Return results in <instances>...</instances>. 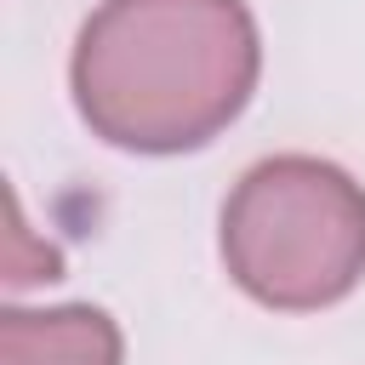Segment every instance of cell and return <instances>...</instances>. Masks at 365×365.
I'll list each match as a JSON object with an SVG mask.
<instances>
[{
	"label": "cell",
	"instance_id": "cell-3",
	"mask_svg": "<svg viewBox=\"0 0 365 365\" xmlns=\"http://www.w3.org/2000/svg\"><path fill=\"white\" fill-rule=\"evenodd\" d=\"M0 365H120V331L103 308H11Z\"/></svg>",
	"mask_w": 365,
	"mask_h": 365
},
{
	"label": "cell",
	"instance_id": "cell-4",
	"mask_svg": "<svg viewBox=\"0 0 365 365\" xmlns=\"http://www.w3.org/2000/svg\"><path fill=\"white\" fill-rule=\"evenodd\" d=\"M34 279H57V251L51 245H34L29 222H23V205L11 194V228H6V285H34Z\"/></svg>",
	"mask_w": 365,
	"mask_h": 365
},
{
	"label": "cell",
	"instance_id": "cell-1",
	"mask_svg": "<svg viewBox=\"0 0 365 365\" xmlns=\"http://www.w3.org/2000/svg\"><path fill=\"white\" fill-rule=\"evenodd\" d=\"M262 68L245 0H103L74 40L80 120L131 154L211 143Z\"/></svg>",
	"mask_w": 365,
	"mask_h": 365
},
{
	"label": "cell",
	"instance_id": "cell-2",
	"mask_svg": "<svg viewBox=\"0 0 365 365\" xmlns=\"http://www.w3.org/2000/svg\"><path fill=\"white\" fill-rule=\"evenodd\" d=\"M222 262L268 308H325L365 274V188L314 160L279 154L240 177L222 205Z\"/></svg>",
	"mask_w": 365,
	"mask_h": 365
}]
</instances>
